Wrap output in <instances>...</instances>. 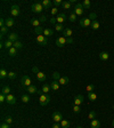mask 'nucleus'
Wrapping results in <instances>:
<instances>
[{"instance_id":"f257e3e1","label":"nucleus","mask_w":114,"mask_h":128,"mask_svg":"<svg viewBox=\"0 0 114 128\" xmlns=\"http://www.w3.org/2000/svg\"><path fill=\"white\" fill-rule=\"evenodd\" d=\"M32 72L37 74V78H38V80H39L40 83H45L46 81V78H47L46 77V74L43 73V72L39 71L37 66H33V68H32Z\"/></svg>"},{"instance_id":"f03ea898","label":"nucleus","mask_w":114,"mask_h":128,"mask_svg":"<svg viewBox=\"0 0 114 128\" xmlns=\"http://www.w3.org/2000/svg\"><path fill=\"white\" fill-rule=\"evenodd\" d=\"M49 102H50V96H49L48 94H43L42 93V94L39 96V103L41 106L47 105Z\"/></svg>"},{"instance_id":"7ed1b4c3","label":"nucleus","mask_w":114,"mask_h":128,"mask_svg":"<svg viewBox=\"0 0 114 128\" xmlns=\"http://www.w3.org/2000/svg\"><path fill=\"white\" fill-rule=\"evenodd\" d=\"M21 85H22V87H24V88H28V87H30V86L32 85V80L31 78L28 77V76H23L22 78H21Z\"/></svg>"},{"instance_id":"20e7f679","label":"nucleus","mask_w":114,"mask_h":128,"mask_svg":"<svg viewBox=\"0 0 114 128\" xmlns=\"http://www.w3.org/2000/svg\"><path fill=\"white\" fill-rule=\"evenodd\" d=\"M83 11H85V8H83V6L82 3H80L78 2L77 5L74 6V8H73V13L77 16H81V15H83Z\"/></svg>"},{"instance_id":"39448f33","label":"nucleus","mask_w":114,"mask_h":128,"mask_svg":"<svg viewBox=\"0 0 114 128\" xmlns=\"http://www.w3.org/2000/svg\"><path fill=\"white\" fill-rule=\"evenodd\" d=\"M31 9H32L33 13L39 14V13H41V11L43 10V6H42V3L41 2H34V3H32Z\"/></svg>"},{"instance_id":"423d86ee","label":"nucleus","mask_w":114,"mask_h":128,"mask_svg":"<svg viewBox=\"0 0 114 128\" xmlns=\"http://www.w3.org/2000/svg\"><path fill=\"white\" fill-rule=\"evenodd\" d=\"M35 40H37V43L41 46H46L47 43H48V39H47V37H45L43 34H39V36H37Z\"/></svg>"},{"instance_id":"0eeeda50","label":"nucleus","mask_w":114,"mask_h":128,"mask_svg":"<svg viewBox=\"0 0 114 128\" xmlns=\"http://www.w3.org/2000/svg\"><path fill=\"white\" fill-rule=\"evenodd\" d=\"M91 23H92V20H91L90 17H86V18H81L80 20V25L83 26V28L91 26Z\"/></svg>"},{"instance_id":"6e6552de","label":"nucleus","mask_w":114,"mask_h":128,"mask_svg":"<svg viewBox=\"0 0 114 128\" xmlns=\"http://www.w3.org/2000/svg\"><path fill=\"white\" fill-rule=\"evenodd\" d=\"M10 14L13 17H17V16H20L21 14V9L20 7L17 5H13L11 6V8H10Z\"/></svg>"},{"instance_id":"1a4fd4ad","label":"nucleus","mask_w":114,"mask_h":128,"mask_svg":"<svg viewBox=\"0 0 114 128\" xmlns=\"http://www.w3.org/2000/svg\"><path fill=\"white\" fill-rule=\"evenodd\" d=\"M53 120H54V123L56 124H60V121L63 120V116L59 111H55L53 113Z\"/></svg>"},{"instance_id":"9d476101","label":"nucleus","mask_w":114,"mask_h":128,"mask_svg":"<svg viewBox=\"0 0 114 128\" xmlns=\"http://www.w3.org/2000/svg\"><path fill=\"white\" fill-rule=\"evenodd\" d=\"M66 43H67V39H66V37H58L56 39V46L57 47H63V46H65Z\"/></svg>"},{"instance_id":"9b49d317","label":"nucleus","mask_w":114,"mask_h":128,"mask_svg":"<svg viewBox=\"0 0 114 128\" xmlns=\"http://www.w3.org/2000/svg\"><path fill=\"white\" fill-rule=\"evenodd\" d=\"M65 20H66V15L64 14V13L58 14V15H57V17H56V21H57V23H58V24H63V23L65 22Z\"/></svg>"},{"instance_id":"f8f14e48","label":"nucleus","mask_w":114,"mask_h":128,"mask_svg":"<svg viewBox=\"0 0 114 128\" xmlns=\"http://www.w3.org/2000/svg\"><path fill=\"white\" fill-rule=\"evenodd\" d=\"M83 103V96L82 95H77V96L74 97V105H81Z\"/></svg>"},{"instance_id":"ddd939ff","label":"nucleus","mask_w":114,"mask_h":128,"mask_svg":"<svg viewBox=\"0 0 114 128\" xmlns=\"http://www.w3.org/2000/svg\"><path fill=\"white\" fill-rule=\"evenodd\" d=\"M6 101H7V103H8V104H11V105H13V104H16V97H15L13 94L7 95Z\"/></svg>"},{"instance_id":"4468645a","label":"nucleus","mask_w":114,"mask_h":128,"mask_svg":"<svg viewBox=\"0 0 114 128\" xmlns=\"http://www.w3.org/2000/svg\"><path fill=\"white\" fill-rule=\"evenodd\" d=\"M59 83H58V80H53V83L50 84V88L53 89V90H58L59 89Z\"/></svg>"},{"instance_id":"2eb2a0df","label":"nucleus","mask_w":114,"mask_h":128,"mask_svg":"<svg viewBox=\"0 0 114 128\" xmlns=\"http://www.w3.org/2000/svg\"><path fill=\"white\" fill-rule=\"evenodd\" d=\"M58 83H59V85L65 86V85H67V84L70 83V79H68L67 77H63V76H60V78L58 79Z\"/></svg>"},{"instance_id":"dca6fc26","label":"nucleus","mask_w":114,"mask_h":128,"mask_svg":"<svg viewBox=\"0 0 114 128\" xmlns=\"http://www.w3.org/2000/svg\"><path fill=\"white\" fill-rule=\"evenodd\" d=\"M90 128H100V121L98 119L91 120L90 123Z\"/></svg>"},{"instance_id":"f3484780","label":"nucleus","mask_w":114,"mask_h":128,"mask_svg":"<svg viewBox=\"0 0 114 128\" xmlns=\"http://www.w3.org/2000/svg\"><path fill=\"white\" fill-rule=\"evenodd\" d=\"M7 39L10 40V41H13V43L18 41V34H17V33H9L8 37H7Z\"/></svg>"},{"instance_id":"a211bd4d","label":"nucleus","mask_w":114,"mask_h":128,"mask_svg":"<svg viewBox=\"0 0 114 128\" xmlns=\"http://www.w3.org/2000/svg\"><path fill=\"white\" fill-rule=\"evenodd\" d=\"M41 3H42V6H43V8L45 9H49L51 6H53V1H50V0H42Z\"/></svg>"},{"instance_id":"6ab92c4d","label":"nucleus","mask_w":114,"mask_h":128,"mask_svg":"<svg viewBox=\"0 0 114 128\" xmlns=\"http://www.w3.org/2000/svg\"><path fill=\"white\" fill-rule=\"evenodd\" d=\"M1 94H5L6 96H7V95H9V94H10V87H9V86L3 85L2 87H1Z\"/></svg>"},{"instance_id":"aec40b11","label":"nucleus","mask_w":114,"mask_h":128,"mask_svg":"<svg viewBox=\"0 0 114 128\" xmlns=\"http://www.w3.org/2000/svg\"><path fill=\"white\" fill-rule=\"evenodd\" d=\"M26 91H28V93H30V94H37V93H38V88L34 85H31L30 87H28V88H26Z\"/></svg>"},{"instance_id":"412c9836","label":"nucleus","mask_w":114,"mask_h":128,"mask_svg":"<svg viewBox=\"0 0 114 128\" xmlns=\"http://www.w3.org/2000/svg\"><path fill=\"white\" fill-rule=\"evenodd\" d=\"M63 34H64V37H66V38H71L72 34H73V31H72L70 28H65V30L63 31Z\"/></svg>"},{"instance_id":"4be33fe9","label":"nucleus","mask_w":114,"mask_h":128,"mask_svg":"<svg viewBox=\"0 0 114 128\" xmlns=\"http://www.w3.org/2000/svg\"><path fill=\"white\" fill-rule=\"evenodd\" d=\"M14 25H15L14 18H10V17L6 18V26H7V28H11V26H14Z\"/></svg>"},{"instance_id":"5701e85b","label":"nucleus","mask_w":114,"mask_h":128,"mask_svg":"<svg viewBox=\"0 0 114 128\" xmlns=\"http://www.w3.org/2000/svg\"><path fill=\"white\" fill-rule=\"evenodd\" d=\"M99 58L102 61H107L110 58V54H108L107 51H102L99 54Z\"/></svg>"},{"instance_id":"b1692460","label":"nucleus","mask_w":114,"mask_h":128,"mask_svg":"<svg viewBox=\"0 0 114 128\" xmlns=\"http://www.w3.org/2000/svg\"><path fill=\"white\" fill-rule=\"evenodd\" d=\"M13 46H14V43H13V41H10V40H8V39L3 43V47H5L6 49H10Z\"/></svg>"},{"instance_id":"393cba45","label":"nucleus","mask_w":114,"mask_h":128,"mask_svg":"<svg viewBox=\"0 0 114 128\" xmlns=\"http://www.w3.org/2000/svg\"><path fill=\"white\" fill-rule=\"evenodd\" d=\"M17 50H18V49H16L15 47H11L10 49H8V55L10 57L16 56V55H17Z\"/></svg>"},{"instance_id":"a878e982","label":"nucleus","mask_w":114,"mask_h":128,"mask_svg":"<svg viewBox=\"0 0 114 128\" xmlns=\"http://www.w3.org/2000/svg\"><path fill=\"white\" fill-rule=\"evenodd\" d=\"M53 34H54V31H53L51 29L47 28V29H45V30H43V36H45V37H51Z\"/></svg>"},{"instance_id":"bb28decb","label":"nucleus","mask_w":114,"mask_h":128,"mask_svg":"<svg viewBox=\"0 0 114 128\" xmlns=\"http://www.w3.org/2000/svg\"><path fill=\"white\" fill-rule=\"evenodd\" d=\"M88 98H89V101H91V102H95V101L97 100L96 93H94V91H90V93H88Z\"/></svg>"},{"instance_id":"cd10ccee","label":"nucleus","mask_w":114,"mask_h":128,"mask_svg":"<svg viewBox=\"0 0 114 128\" xmlns=\"http://www.w3.org/2000/svg\"><path fill=\"white\" fill-rule=\"evenodd\" d=\"M0 78L1 79H6V78H8V72L6 71L3 68H1V70H0Z\"/></svg>"},{"instance_id":"c85d7f7f","label":"nucleus","mask_w":114,"mask_h":128,"mask_svg":"<svg viewBox=\"0 0 114 128\" xmlns=\"http://www.w3.org/2000/svg\"><path fill=\"white\" fill-rule=\"evenodd\" d=\"M50 85H48V84H43L42 85V91L43 94H48L49 91H50Z\"/></svg>"},{"instance_id":"c756f323","label":"nucleus","mask_w":114,"mask_h":128,"mask_svg":"<svg viewBox=\"0 0 114 128\" xmlns=\"http://www.w3.org/2000/svg\"><path fill=\"white\" fill-rule=\"evenodd\" d=\"M62 7H63V9H71L72 8V2L71 1H63Z\"/></svg>"},{"instance_id":"7c9ffc66","label":"nucleus","mask_w":114,"mask_h":128,"mask_svg":"<svg viewBox=\"0 0 114 128\" xmlns=\"http://www.w3.org/2000/svg\"><path fill=\"white\" fill-rule=\"evenodd\" d=\"M60 126H62V128H70L71 127V124H70V121H67V120L63 119L62 121H60Z\"/></svg>"},{"instance_id":"2f4dec72","label":"nucleus","mask_w":114,"mask_h":128,"mask_svg":"<svg viewBox=\"0 0 114 128\" xmlns=\"http://www.w3.org/2000/svg\"><path fill=\"white\" fill-rule=\"evenodd\" d=\"M30 23H31V24L34 26V28H39V26H40V23H41V22H40L39 20H37V18H32V20L30 21Z\"/></svg>"},{"instance_id":"473e14b6","label":"nucleus","mask_w":114,"mask_h":128,"mask_svg":"<svg viewBox=\"0 0 114 128\" xmlns=\"http://www.w3.org/2000/svg\"><path fill=\"white\" fill-rule=\"evenodd\" d=\"M92 30H98L99 29V23H98V21H92V23H91V26H90Z\"/></svg>"},{"instance_id":"72a5a7b5","label":"nucleus","mask_w":114,"mask_h":128,"mask_svg":"<svg viewBox=\"0 0 114 128\" xmlns=\"http://www.w3.org/2000/svg\"><path fill=\"white\" fill-rule=\"evenodd\" d=\"M21 100H22L23 103H28L30 102V96H28V94H23L22 96H21Z\"/></svg>"},{"instance_id":"f704fd0d","label":"nucleus","mask_w":114,"mask_h":128,"mask_svg":"<svg viewBox=\"0 0 114 128\" xmlns=\"http://www.w3.org/2000/svg\"><path fill=\"white\" fill-rule=\"evenodd\" d=\"M82 6H83V8L85 9H89L90 8V6H91V2L89 1V0H85L82 2Z\"/></svg>"},{"instance_id":"c9c22d12","label":"nucleus","mask_w":114,"mask_h":128,"mask_svg":"<svg viewBox=\"0 0 114 128\" xmlns=\"http://www.w3.org/2000/svg\"><path fill=\"white\" fill-rule=\"evenodd\" d=\"M43 30H45L43 28L39 26V28H35V29H34V32L37 33V36H39V34H43Z\"/></svg>"},{"instance_id":"e433bc0d","label":"nucleus","mask_w":114,"mask_h":128,"mask_svg":"<svg viewBox=\"0 0 114 128\" xmlns=\"http://www.w3.org/2000/svg\"><path fill=\"white\" fill-rule=\"evenodd\" d=\"M13 47H15L16 49H22L23 48V43H21V41H15L14 43V46Z\"/></svg>"},{"instance_id":"4c0bfd02","label":"nucleus","mask_w":114,"mask_h":128,"mask_svg":"<svg viewBox=\"0 0 114 128\" xmlns=\"http://www.w3.org/2000/svg\"><path fill=\"white\" fill-rule=\"evenodd\" d=\"M55 30H56V31H64L65 28L63 26V24H58V23H57L56 25H55Z\"/></svg>"},{"instance_id":"58836bf2","label":"nucleus","mask_w":114,"mask_h":128,"mask_svg":"<svg viewBox=\"0 0 114 128\" xmlns=\"http://www.w3.org/2000/svg\"><path fill=\"white\" fill-rule=\"evenodd\" d=\"M88 119H90V120L96 119V112H95V111H90V112H89V114H88Z\"/></svg>"},{"instance_id":"ea45409f","label":"nucleus","mask_w":114,"mask_h":128,"mask_svg":"<svg viewBox=\"0 0 114 128\" xmlns=\"http://www.w3.org/2000/svg\"><path fill=\"white\" fill-rule=\"evenodd\" d=\"M68 20L71 21V22H75V21H77V15L72 11L71 14H70V16H68Z\"/></svg>"},{"instance_id":"a19ab883","label":"nucleus","mask_w":114,"mask_h":128,"mask_svg":"<svg viewBox=\"0 0 114 128\" xmlns=\"http://www.w3.org/2000/svg\"><path fill=\"white\" fill-rule=\"evenodd\" d=\"M53 5L58 8V6H62L63 5V1H62V0H53Z\"/></svg>"},{"instance_id":"79ce46f5","label":"nucleus","mask_w":114,"mask_h":128,"mask_svg":"<svg viewBox=\"0 0 114 128\" xmlns=\"http://www.w3.org/2000/svg\"><path fill=\"white\" fill-rule=\"evenodd\" d=\"M15 78H16V73H15V72H13V71L8 72V79H10V80H14Z\"/></svg>"},{"instance_id":"37998d69","label":"nucleus","mask_w":114,"mask_h":128,"mask_svg":"<svg viewBox=\"0 0 114 128\" xmlns=\"http://www.w3.org/2000/svg\"><path fill=\"white\" fill-rule=\"evenodd\" d=\"M95 89V85H88L87 87H86V90L88 91V93H90V91H94Z\"/></svg>"},{"instance_id":"c03bdc74","label":"nucleus","mask_w":114,"mask_h":128,"mask_svg":"<svg viewBox=\"0 0 114 128\" xmlns=\"http://www.w3.org/2000/svg\"><path fill=\"white\" fill-rule=\"evenodd\" d=\"M7 32H8V28L7 26H2L1 28V36H5V34H7Z\"/></svg>"},{"instance_id":"a18cd8bd","label":"nucleus","mask_w":114,"mask_h":128,"mask_svg":"<svg viewBox=\"0 0 114 128\" xmlns=\"http://www.w3.org/2000/svg\"><path fill=\"white\" fill-rule=\"evenodd\" d=\"M5 123H7L8 125H10V124L13 123V118H11L10 116H7V117L5 118Z\"/></svg>"},{"instance_id":"49530a36","label":"nucleus","mask_w":114,"mask_h":128,"mask_svg":"<svg viewBox=\"0 0 114 128\" xmlns=\"http://www.w3.org/2000/svg\"><path fill=\"white\" fill-rule=\"evenodd\" d=\"M73 111L75 112V113H80V112H81V109H80L79 105H73Z\"/></svg>"},{"instance_id":"de8ad7c7","label":"nucleus","mask_w":114,"mask_h":128,"mask_svg":"<svg viewBox=\"0 0 114 128\" xmlns=\"http://www.w3.org/2000/svg\"><path fill=\"white\" fill-rule=\"evenodd\" d=\"M53 78H54V80H58L60 78L59 73H58V72H54V73H53Z\"/></svg>"},{"instance_id":"09e8293b","label":"nucleus","mask_w":114,"mask_h":128,"mask_svg":"<svg viewBox=\"0 0 114 128\" xmlns=\"http://www.w3.org/2000/svg\"><path fill=\"white\" fill-rule=\"evenodd\" d=\"M50 13H51V15H53V16H54V15H56L57 13H58V8H57V7H54V8L50 10Z\"/></svg>"},{"instance_id":"8fccbe9b","label":"nucleus","mask_w":114,"mask_h":128,"mask_svg":"<svg viewBox=\"0 0 114 128\" xmlns=\"http://www.w3.org/2000/svg\"><path fill=\"white\" fill-rule=\"evenodd\" d=\"M6 98H7V96L5 94H0V103H3L6 101Z\"/></svg>"},{"instance_id":"3c124183","label":"nucleus","mask_w":114,"mask_h":128,"mask_svg":"<svg viewBox=\"0 0 114 128\" xmlns=\"http://www.w3.org/2000/svg\"><path fill=\"white\" fill-rule=\"evenodd\" d=\"M0 128H10V126H9L7 123H5V121H3V123L0 125Z\"/></svg>"},{"instance_id":"603ef678","label":"nucleus","mask_w":114,"mask_h":128,"mask_svg":"<svg viewBox=\"0 0 114 128\" xmlns=\"http://www.w3.org/2000/svg\"><path fill=\"white\" fill-rule=\"evenodd\" d=\"M46 20H47V16H46V15H41V16H40V18H39V21L41 23L46 22Z\"/></svg>"},{"instance_id":"864d4df0","label":"nucleus","mask_w":114,"mask_h":128,"mask_svg":"<svg viewBox=\"0 0 114 128\" xmlns=\"http://www.w3.org/2000/svg\"><path fill=\"white\" fill-rule=\"evenodd\" d=\"M50 23H51V24H56V23H57L56 17H51V18H50Z\"/></svg>"},{"instance_id":"5fc2aeb1","label":"nucleus","mask_w":114,"mask_h":128,"mask_svg":"<svg viewBox=\"0 0 114 128\" xmlns=\"http://www.w3.org/2000/svg\"><path fill=\"white\" fill-rule=\"evenodd\" d=\"M53 128H62V126H60V124H56V123H55L54 125H53Z\"/></svg>"},{"instance_id":"6e6d98bb","label":"nucleus","mask_w":114,"mask_h":128,"mask_svg":"<svg viewBox=\"0 0 114 128\" xmlns=\"http://www.w3.org/2000/svg\"><path fill=\"white\" fill-rule=\"evenodd\" d=\"M66 39H67V43H70V45H71V43H73V38H66Z\"/></svg>"},{"instance_id":"4d7b16f0","label":"nucleus","mask_w":114,"mask_h":128,"mask_svg":"<svg viewBox=\"0 0 114 128\" xmlns=\"http://www.w3.org/2000/svg\"><path fill=\"white\" fill-rule=\"evenodd\" d=\"M112 126L114 127V119H113V121H112Z\"/></svg>"},{"instance_id":"13d9d810","label":"nucleus","mask_w":114,"mask_h":128,"mask_svg":"<svg viewBox=\"0 0 114 128\" xmlns=\"http://www.w3.org/2000/svg\"><path fill=\"white\" fill-rule=\"evenodd\" d=\"M77 128H82V127H80V126H79V127H77Z\"/></svg>"},{"instance_id":"bf43d9fd","label":"nucleus","mask_w":114,"mask_h":128,"mask_svg":"<svg viewBox=\"0 0 114 128\" xmlns=\"http://www.w3.org/2000/svg\"><path fill=\"white\" fill-rule=\"evenodd\" d=\"M113 110H114V105H113Z\"/></svg>"}]
</instances>
